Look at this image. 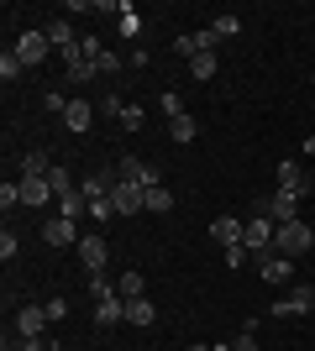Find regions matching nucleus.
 Listing matches in <instances>:
<instances>
[{
	"label": "nucleus",
	"mask_w": 315,
	"mask_h": 351,
	"mask_svg": "<svg viewBox=\"0 0 315 351\" xmlns=\"http://www.w3.org/2000/svg\"><path fill=\"white\" fill-rule=\"evenodd\" d=\"M121 126H126V132H142V126H148L142 105H126V110H121Z\"/></svg>",
	"instance_id": "30"
},
{
	"label": "nucleus",
	"mask_w": 315,
	"mask_h": 351,
	"mask_svg": "<svg viewBox=\"0 0 315 351\" xmlns=\"http://www.w3.org/2000/svg\"><path fill=\"white\" fill-rule=\"evenodd\" d=\"M158 110H163V116L174 121V116H184V100L174 95V89H168V95H158Z\"/></svg>",
	"instance_id": "32"
},
{
	"label": "nucleus",
	"mask_w": 315,
	"mask_h": 351,
	"mask_svg": "<svg viewBox=\"0 0 315 351\" xmlns=\"http://www.w3.org/2000/svg\"><path fill=\"white\" fill-rule=\"evenodd\" d=\"M121 69H126V58H121V53H110V47L95 58V73H121Z\"/></svg>",
	"instance_id": "27"
},
{
	"label": "nucleus",
	"mask_w": 315,
	"mask_h": 351,
	"mask_svg": "<svg viewBox=\"0 0 315 351\" xmlns=\"http://www.w3.org/2000/svg\"><path fill=\"white\" fill-rule=\"evenodd\" d=\"M121 320H126V299H121V293H110V299L95 304V325H100V330H110V325H121Z\"/></svg>",
	"instance_id": "16"
},
{
	"label": "nucleus",
	"mask_w": 315,
	"mask_h": 351,
	"mask_svg": "<svg viewBox=\"0 0 315 351\" xmlns=\"http://www.w3.org/2000/svg\"><path fill=\"white\" fill-rule=\"evenodd\" d=\"M47 304H27V309H16V341H43L47 330Z\"/></svg>",
	"instance_id": "6"
},
{
	"label": "nucleus",
	"mask_w": 315,
	"mask_h": 351,
	"mask_svg": "<svg viewBox=\"0 0 315 351\" xmlns=\"http://www.w3.org/2000/svg\"><path fill=\"white\" fill-rule=\"evenodd\" d=\"M0 205H5V210L21 205V178H16V184H0Z\"/></svg>",
	"instance_id": "34"
},
{
	"label": "nucleus",
	"mask_w": 315,
	"mask_h": 351,
	"mask_svg": "<svg viewBox=\"0 0 315 351\" xmlns=\"http://www.w3.org/2000/svg\"><path fill=\"white\" fill-rule=\"evenodd\" d=\"M63 315H69V299H63V293H53V304H47V320L58 325V320H63Z\"/></svg>",
	"instance_id": "38"
},
{
	"label": "nucleus",
	"mask_w": 315,
	"mask_h": 351,
	"mask_svg": "<svg viewBox=\"0 0 315 351\" xmlns=\"http://www.w3.org/2000/svg\"><path fill=\"white\" fill-rule=\"evenodd\" d=\"M110 205H116V215H137V210H148V189L121 178L116 189H110Z\"/></svg>",
	"instance_id": "10"
},
{
	"label": "nucleus",
	"mask_w": 315,
	"mask_h": 351,
	"mask_svg": "<svg viewBox=\"0 0 315 351\" xmlns=\"http://www.w3.org/2000/svg\"><path fill=\"white\" fill-rule=\"evenodd\" d=\"M16 252H21V241H16V231H0V257H5V263H11Z\"/></svg>",
	"instance_id": "36"
},
{
	"label": "nucleus",
	"mask_w": 315,
	"mask_h": 351,
	"mask_svg": "<svg viewBox=\"0 0 315 351\" xmlns=\"http://www.w3.org/2000/svg\"><path fill=\"white\" fill-rule=\"evenodd\" d=\"M215 27H205V32H179L174 37V53H184V58H200V53H215Z\"/></svg>",
	"instance_id": "8"
},
{
	"label": "nucleus",
	"mask_w": 315,
	"mask_h": 351,
	"mask_svg": "<svg viewBox=\"0 0 315 351\" xmlns=\"http://www.w3.org/2000/svg\"><path fill=\"white\" fill-rule=\"evenodd\" d=\"M43 105H47V116H58V121H63V110H69V95L47 89V95H43Z\"/></svg>",
	"instance_id": "31"
},
{
	"label": "nucleus",
	"mask_w": 315,
	"mask_h": 351,
	"mask_svg": "<svg viewBox=\"0 0 315 351\" xmlns=\"http://www.w3.org/2000/svg\"><path fill=\"white\" fill-rule=\"evenodd\" d=\"M105 257H110V247H105L100 236H79V263L90 267V273H105Z\"/></svg>",
	"instance_id": "14"
},
{
	"label": "nucleus",
	"mask_w": 315,
	"mask_h": 351,
	"mask_svg": "<svg viewBox=\"0 0 315 351\" xmlns=\"http://www.w3.org/2000/svg\"><path fill=\"white\" fill-rule=\"evenodd\" d=\"M116 173L126 178V184H142V189H158V184H163V173H158L152 162H142V158H121Z\"/></svg>",
	"instance_id": "9"
},
{
	"label": "nucleus",
	"mask_w": 315,
	"mask_h": 351,
	"mask_svg": "<svg viewBox=\"0 0 315 351\" xmlns=\"http://www.w3.org/2000/svg\"><path fill=\"white\" fill-rule=\"evenodd\" d=\"M53 168H58V162H47V152H43V147L21 152V178H47Z\"/></svg>",
	"instance_id": "17"
},
{
	"label": "nucleus",
	"mask_w": 315,
	"mask_h": 351,
	"mask_svg": "<svg viewBox=\"0 0 315 351\" xmlns=\"http://www.w3.org/2000/svg\"><path fill=\"white\" fill-rule=\"evenodd\" d=\"M121 110H126V95H105V100H100V116L121 121Z\"/></svg>",
	"instance_id": "33"
},
{
	"label": "nucleus",
	"mask_w": 315,
	"mask_h": 351,
	"mask_svg": "<svg viewBox=\"0 0 315 351\" xmlns=\"http://www.w3.org/2000/svg\"><path fill=\"white\" fill-rule=\"evenodd\" d=\"M148 210H152V215H168V210H174V194H168L163 184H158V189H148Z\"/></svg>",
	"instance_id": "25"
},
{
	"label": "nucleus",
	"mask_w": 315,
	"mask_h": 351,
	"mask_svg": "<svg viewBox=\"0 0 315 351\" xmlns=\"http://www.w3.org/2000/svg\"><path fill=\"white\" fill-rule=\"evenodd\" d=\"M310 309H315V289H310V283H294L284 299H273V304H268V315L289 320V315H310Z\"/></svg>",
	"instance_id": "2"
},
{
	"label": "nucleus",
	"mask_w": 315,
	"mask_h": 351,
	"mask_svg": "<svg viewBox=\"0 0 315 351\" xmlns=\"http://www.w3.org/2000/svg\"><path fill=\"white\" fill-rule=\"evenodd\" d=\"M63 79H69V84H90V79H95V63H69Z\"/></svg>",
	"instance_id": "29"
},
{
	"label": "nucleus",
	"mask_w": 315,
	"mask_h": 351,
	"mask_svg": "<svg viewBox=\"0 0 315 351\" xmlns=\"http://www.w3.org/2000/svg\"><path fill=\"white\" fill-rule=\"evenodd\" d=\"M247 257H253V252H247V247H226V267H242V263H247Z\"/></svg>",
	"instance_id": "39"
},
{
	"label": "nucleus",
	"mask_w": 315,
	"mask_h": 351,
	"mask_svg": "<svg viewBox=\"0 0 315 351\" xmlns=\"http://www.w3.org/2000/svg\"><path fill=\"white\" fill-rule=\"evenodd\" d=\"M242 231H247V220H237V215H215L210 220V236H215L221 247H242Z\"/></svg>",
	"instance_id": "12"
},
{
	"label": "nucleus",
	"mask_w": 315,
	"mask_h": 351,
	"mask_svg": "<svg viewBox=\"0 0 315 351\" xmlns=\"http://www.w3.org/2000/svg\"><path fill=\"white\" fill-rule=\"evenodd\" d=\"M43 32H47V43L58 47V53H63V47H74V43H79V32L69 27V21H63V16H53V21H47Z\"/></svg>",
	"instance_id": "19"
},
{
	"label": "nucleus",
	"mask_w": 315,
	"mask_h": 351,
	"mask_svg": "<svg viewBox=\"0 0 315 351\" xmlns=\"http://www.w3.org/2000/svg\"><path fill=\"white\" fill-rule=\"evenodd\" d=\"M116 293H121V299H126V304H132V299H148V278H142V273H137V267H132V273H121Z\"/></svg>",
	"instance_id": "20"
},
{
	"label": "nucleus",
	"mask_w": 315,
	"mask_h": 351,
	"mask_svg": "<svg viewBox=\"0 0 315 351\" xmlns=\"http://www.w3.org/2000/svg\"><path fill=\"white\" fill-rule=\"evenodd\" d=\"M37 351H63V346H58V341H53V346H47V341H43V346H37Z\"/></svg>",
	"instance_id": "42"
},
{
	"label": "nucleus",
	"mask_w": 315,
	"mask_h": 351,
	"mask_svg": "<svg viewBox=\"0 0 315 351\" xmlns=\"http://www.w3.org/2000/svg\"><path fill=\"white\" fill-rule=\"evenodd\" d=\"M152 320H158V309H152L148 299H132V304H126V325H137V330H148Z\"/></svg>",
	"instance_id": "21"
},
{
	"label": "nucleus",
	"mask_w": 315,
	"mask_h": 351,
	"mask_svg": "<svg viewBox=\"0 0 315 351\" xmlns=\"http://www.w3.org/2000/svg\"><path fill=\"white\" fill-rule=\"evenodd\" d=\"M110 293H116V283L105 278V273H90V299H95V304H100V299H110Z\"/></svg>",
	"instance_id": "28"
},
{
	"label": "nucleus",
	"mask_w": 315,
	"mask_h": 351,
	"mask_svg": "<svg viewBox=\"0 0 315 351\" xmlns=\"http://www.w3.org/2000/svg\"><path fill=\"white\" fill-rule=\"evenodd\" d=\"M305 158H315V136H305Z\"/></svg>",
	"instance_id": "41"
},
{
	"label": "nucleus",
	"mask_w": 315,
	"mask_h": 351,
	"mask_svg": "<svg viewBox=\"0 0 315 351\" xmlns=\"http://www.w3.org/2000/svg\"><path fill=\"white\" fill-rule=\"evenodd\" d=\"M16 58L27 63V69H37V63H47V53H53V43H47V32H21V37H16V47H11Z\"/></svg>",
	"instance_id": "3"
},
{
	"label": "nucleus",
	"mask_w": 315,
	"mask_h": 351,
	"mask_svg": "<svg viewBox=\"0 0 315 351\" xmlns=\"http://www.w3.org/2000/svg\"><path fill=\"white\" fill-rule=\"evenodd\" d=\"M215 53H200V58H189V73H195V79H215Z\"/></svg>",
	"instance_id": "26"
},
{
	"label": "nucleus",
	"mask_w": 315,
	"mask_h": 351,
	"mask_svg": "<svg viewBox=\"0 0 315 351\" xmlns=\"http://www.w3.org/2000/svg\"><path fill=\"white\" fill-rule=\"evenodd\" d=\"M315 247V226L310 220H289V226H279V236H273V252H284V257H305V252Z\"/></svg>",
	"instance_id": "1"
},
{
	"label": "nucleus",
	"mask_w": 315,
	"mask_h": 351,
	"mask_svg": "<svg viewBox=\"0 0 315 351\" xmlns=\"http://www.w3.org/2000/svg\"><path fill=\"white\" fill-rule=\"evenodd\" d=\"M21 73H27V63H21V58L11 53V47H5V53H0V79H5V84H16Z\"/></svg>",
	"instance_id": "23"
},
{
	"label": "nucleus",
	"mask_w": 315,
	"mask_h": 351,
	"mask_svg": "<svg viewBox=\"0 0 315 351\" xmlns=\"http://www.w3.org/2000/svg\"><path fill=\"white\" fill-rule=\"evenodd\" d=\"M43 241H47L53 252H58V247H79V220H69V215L43 220Z\"/></svg>",
	"instance_id": "7"
},
{
	"label": "nucleus",
	"mask_w": 315,
	"mask_h": 351,
	"mask_svg": "<svg viewBox=\"0 0 315 351\" xmlns=\"http://www.w3.org/2000/svg\"><path fill=\"white\" fill-rule=\"evenodd\" d=\"M273 236H279V226H273L268 215H253L247 231H242V247L253 252V257H263V252H273Z\"/></svg>",
	"instance_id": "4"
},
{
	"label": "nucleus",
	"mask_w": 315,
	"mask_h": 351,
	"mask_svg": "<svg viewBox=\"0 0 315 351\" xmlns=\"http://www.w3.org/2000/svg\"><path fill=\"white\" fill-rule=\"evenodd\" d=\"M242 32V16H221V21H215V37H237Z\"/></svg>",
	"instance_id": "35"
},
{
	"label": "nucleus",
	"mask_w": 315,
	"mask_h": 351,
	"mask_svg": "<svg viewBox=\"0 0 315 351\" xmlns=\"http://www.w3.org/2000/svg\"><path fill=\"white\" fill-rule=\"evenodd\" d=\"M63 126H69L74 136H84V132L95 126V105H90V100H69V110H63Z\"/></svg>",
	"instance_id": "13"
},
{
	"label": "nucleus",
	"mask_w": 315,
	"mask_h": 351,
	"mask_svg": "<svg viewBox=\"0 0 315 351\" xmlns=\"http://www.w3.org/2000/svg\"><path fill=\"white\" fill-rule=\"evenodd\" d=\"M231 351H257V336H253V325H242V336L231 341Z\"/></svg>",
	"instance_id": "37"
},
{
	"label": "nucleus",
	"mask_w": 315,
	"mask_h": 351,
	"mask_svg": "<svg viewBox=\"0 0 315 351\" xmlns=\"http://www.w3.org/2000/svg\"><path fill=\"white\" fill-rule=\"evenodd\" d=\"M257 273H263L268 289H284V283L294 278V257H284V252H263V257H257Z\"/></svg>",
	"instance_id": "5"
},
{
	"label": "nucleus",
	"mask_w": 315,
	"mask_h": 351,
	"mask_svg": "<svg viewBox=\"0 0 315 351\" xmlns=\"http://www.w3.org/2000/svg\"><path fill=\"white\" fill-rule=\"evenodd\" d=\"M116 32H121V37H142V16H137V5H126V0H121V21H116Z\"/></svg>",
	"instance_id": "22"
},
{
	"label": "nucleus",
	"mask_w": 315,
	"mask_h": 351,
	"mask_svg": "<svg viewBox=\"0 0 315 351\" xmlns=\"http://www.w3.org/2000/svg\"><path fill=\"white\" fill-rule=\"evenodd\" d=\"M47 199H58L47 178H21V205H27V210H43Z\"/></svg>",
	"instance_id": "15"
},
{
	"label": "nucleus",
	"mask_w": 315,
	"mask_h": 351,
	"mask_svg": "<svg viewBox=\"0 0 315 351\" xmlns=\"http://www.w3.org/2000/svg\"><path fill=\"white\" fill-rule=\"evenodd\" d=\"M273 178H279V194H294V199H300V194H310V178H305V168H300L294 158L279 162V168H273Z\"/></svg>",
	"instance_id": "11"
},
{
	"label": "nucleus",
	"mask_w": 315,
	"mask_h": 351,
	"mask_svg": "<svg viewBox=\"0 0 315 351\" xmlns=\"http://www.w3.org/2000/svg\"><path fill=\"white\" fill-rule=\"evenodd\" d=\"M47 184H53V194H58V199H63V194H74V189H79V184H74V173H69L63 162L53 168V173H47Z\"/></svg>",
	"instance_id": "24"
},
{
	"label": "nucleus",
	"mask_w": 315,
	"mask_h": 351,
	"mask_svg": "<svg viewBox=\"0 0 315 351\" xmlns=\"http://www.w3.org/2000/svg\"><path fill=\"white\" fill-rule=\"evenodd\" d=\"M195 136H200V121L189 116V110H184V116H174V121H168V142L189 147V142H195Z\"/></svg>",
	"instance_id": "18"
},
{
	"label": "nucleus",
	"mask_w": 315,
	"mask_h": 351,
	"mask_svg": "<svg viewBox=\"0 0 315 351\" xmlns=\"http://www.w3.org/2000/svg\"><path fill=\"white\" fill-rule=\"evenodd\" d=\"M43 341H5V351H37Z\"/></svg>",
	"instance_id": "40"
}]
</instances>
